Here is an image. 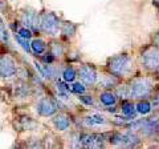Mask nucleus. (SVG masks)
<instances>
[{
	"label": "nucleus",
	"instance_id": "1",
	"mask_svg": "<svg viewBox=\"0 0 159 149\" xmlns=\"http://www.w3.org/2000/svg\"><path fill=\"white\" fill-rule=\"evenodd\" d=\"M107 68L111 74L116 77H123L127 76L133 71V59L126 53L117 55L111 57L107 63Z\"/></svg>",
	"mask_w": 159,
	"mask_h": 149
},
{
	"label": "nucleus",
	"instance_id": "2",
	"mask_svg": "<svg viewBox=\"0 0 159 149\" xmlns=\"http://www.w3.org/2000/svg\"><path fill=\"white\" fill-rule=\"evenodd\" d=\"M152 81L150 79L141 77L135 79L129 87V97L133 99H146L152 91Z\"/></svg>",
	"mask_w": 159,
	"mask_h": 149
},
{
	"label": "nucleus",
	"instance_id": "3",
	"mask_svg": "<svg viewBox=\"0 0 159 149\" xmlns=\"http://www.w3.org/2000/svg\"><path fill=\"white\" fill-rule=\"evenodd\" d=\"M142 64L147 71H159V48L151 47L142 53Z\"/></svg>",
	"mask_w": 159,
	"mask_h": 149
},
{
	"label": "nucleus",
	"instance_id": "4",
	"mask_svg": "<svg viewBox=\"0 0 159 149\" xmlns=\"http://www.w3.org/2000/svg\"><path fill=\"white\" fill-rule=\"evenodd\" d=\"M17 72L16 61L9 56V55H3L0 57V76L4 79L12 77Z\"/></svg>",
	"mask_w": 159,
	"mask_h": 149
},
{
	"label": "nucleus",
	"instance_id": "5",
	"mask_svg": "<svg viewBox=\"0 0 159 149\" xmlns=\"http://www.w3.org/2000/svg\"><path fill=\"white\" fill-rule=\"evenodd\" d=\"M40 22H41V28L49 35H56L60 28L58 19L54 16L53 13H44L40 16Z\"/></svg>",
	"mask_w": 159,
	"mask_h": 149
},
{
	"label": "nucleus",
	"instance_id": "6",
	"mask_svg": "<svg viewBox=\"0 0 159 149\" xmlns=\"http://www.w3.org/2000/svg\"><path fill=\"white\" fill-rule=\"evenodd\" d=\"M78 76L80 79L82 80V83L88 84V85H90V84H94L97 80V72L96 69L90 65H82L78 71Z\"/></svg>",
	"mask_w": 159,
	"mask_h": 149
},
{
	"label": "nucleus",
	"instance_id": "7",
	"mask_svg": "<svg viewBox=\"0 0 159 149\" xmlns=\"http://www.w3.org/2000/svg\"><path fill=\"white\" fill-rule=\"evenodd\" d=\"M56 104H54L51 99H41L37 104V112L41 116H52L56 112Z\"/></svg>",
	"mask_w": 159,
	"mask_h": 149
},
{
	"label": "nucleus",
	"instance_id": "8",
	"mask_svg": "<svg viewBox=\"0 0 159 149\" xmlns=\"http://www.w3.org/2000/svg\"><path fill=\"white\" fill-rule=\"evenodd\" d=\"M53 125L56 127V129H58V131H66L69 125H70V120H69V117L66 115L61 113V115H58L53 118Z\"/></svg>",
	"mask_w": 159,
	"mask_h": 149
},
{
	"label": "nucleus",
	"instance_id": "9",
	"mask_svg": "<svg viewBox=\"0 0 159 149\" xmlns=\"http://www.w3.org/2000/svg\"><path fill=\"white\" fill-rule=\"evenodd\" d=\"M99 100H101V103L103 104V105L110 107V105H114V104H116L117 97H116V95H113L111 92L106 91V92L101 93V96H99Z\"/></svg>",
	"mask_w": 159,
	"mask_h": 149
},
{
	"label": "nucleus",
	"instance_id": "10",
	"mask_svg": "<svg viewBox=\"0 0 159 149\" xmlns=\"http://www.w3.org/2000/svg\"><path fill=\"white\" fill-rule=\"evenodd\" d=\"M31 47L33 49V52H36L37 55L43 53L44 51H45V48H47L45 43H44L41 39H34V40L32 41V44H31Z\"/></svg>",
	"mask_w": 159,
	"mask_h": 149
},
{
	"label": "nucleus",
	"instance_id": "11",
	"mask_svg": "<svg viewBox=\"0 0 159 149\" xmlns=\"http://www.w3.org/2000/svg\"><path fill=\"white\" fill-rule=\"evenodd\" d=\"M134 112H135V109H134V105L131 103H123L122 104V113L125 115L126 117H131L134 116Z\"/></svg>",
	"mask_w": 159,
	"mask_h": 149
},
{
	"label": "nucleus",
	"instance_id": "12",
	"mask_svg": "<svg viewBox=\"0 0 159 149\" xmlns=\"http://www.w3.org/2000/svg\"><path fill=\"white\" fill-rule=\"evenodd\" d=\"M61 31L65 35H74V32H76V26H73V24L69 22H65L61 27Z\"/></svg>",
	"mask_w": 159,
	"mask_h": 149
},
{
	"label": "nucleus",
	"instance_id": "13",
	"mask_svg": "<svg viewBox=\"0 0 159 149\" xmlns=\"http://www.w3.org/2000/svg\"><path fill=\"white\" fill-rule=\"evenodd\" d=\"M151 111V108H150V104H148V101L146 100H143L138 104V112H141L143 113V115H146V113H148Z\"/></svg>",
	"mask_w": 159,
	"mask_h": 149
},
{
	"label": "nucleus",
	"instance_id": "14",
	"mask_svg": "<svg viewBox=\"0 0 159 149\" xmlns=\"http://www.w3.org/2000/svg\"><path fill=\"white\" fill-rule=\"evenodd\" d=\"M64 53V48L60 43H53L52 44V52L51 55H53V56H61V55Z\"/></svg>",
	"mask_w": 159,
	"mask_h": 149
},
{
	"label": "nucleus",
	"instance_id": "15",
	"mask_svg": "<svg viewBox=\"0 0 159 149\" xmlns=\"http://www.w3.org/2000/svg\"><path fill=\"white\" fill-rule=\"evenodd\" d=\"M62 76H64V79H65L66 81H73L74 79H76V72H74L73 68H66Z\"/></svg>",
	"mask_w": 159,
	"mask_h": 149
},
{
	"label": "nucleus",
	"instance_id": "16",
	"mask_svg": "<svg viewBox=\"0 0 159 149\" xmlns=\"http://www.w3.org/2000/svg\"><path fill=\"white\" fill-rule=\"evenodd\" d=\"M16 40L20 43V46H21L24 49H25L27 52H31V46H29V43H28L27 39H24V37H21V36L19 35V36H16Z\"/></svg>",
	"mask_w": 159,
	"mask_h": 149
},
{
	"label": "nucleus",
	"instance_id": "17",
	"mask_svg": "<svg viewBox=\"0 0 159 149\" xmlns=\"http://www.w3.org/2000/svg\"><path fill=\"white\" fill-rule=\"evenodd\" d=\"M72 89H73V92H76V93H84L85 92V87H84L82 84H80V83H74Z\"/></svg>",
	"mask_w": 159,
	"mask_h": 149
},
{
	"label": "nucleus",
	"instance_id": "18",
	"mask_svg": "<svg viewBox=\"0 0 159 149\" xmlns=\"http://www.w3.org/2000/svg\"><path fill=\"white\" fill-rule=\"evenodd\" d=\"M19 35L21 37H24V39H29L32 36V33H31V31H29V29H27V28H21L19 31Z\"/></svg>",
	"mask_w": 159,
	"mask_h": 149
},
{
	"label": "nucleus",
	"instance_id": "19",
	"mask_svg": "<svg viewBox=\"0 0 159 149\" xmlns=\"http://www.w3.org/2000/svg\"><path fill=\"white\" fill-rule=\"evenodd\" d=\"M80 99H81V100H82L84 103H86V104H89V105H90V104H93V100H92V99H86V96H81V97H80Z\"/></svg>",
	"mask_w": 159,
	"mask_h": 149
},
{
	"label": "nucleus",
	"instance_id": "20",
	"mask_svg": "<svg viewBox=\"0 0 159 149\" xmlns=\"http://www.w3.org/2000/svg\"><path fill=\"white\" fill-rule=\"evenodd\" d=\"M154 44H155L157 47H159V32L154 35Z\"/></svg>",
	"mask_w": 159,
	"mask_h": 149
},
{
	"label": "nucleus",
	"instance_id": "21",
	"mask_svg": "<svg viewBox=\"0 0 159 149\" xmlns=\"http://www.w3.org/2000/svg\"><path fill=\"white\" fill-rule=\"evenodd\" d=\"M154 4H155V6H159V0H154Z\"/></svg>",
	"mask_w": 159,
	"mask_h": 149
}]
</instances>
